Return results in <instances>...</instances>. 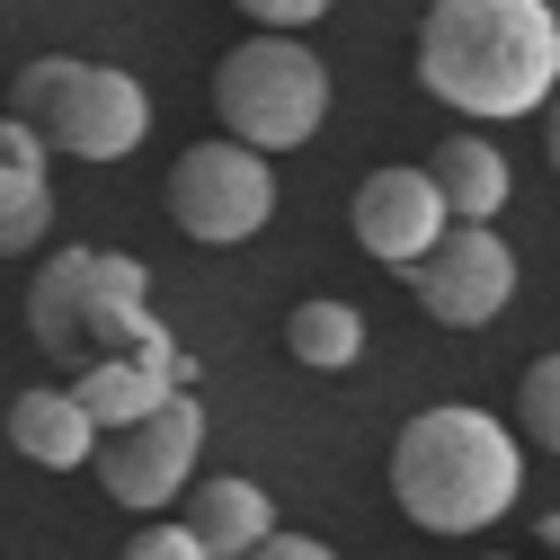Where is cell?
<instances>
[{"label": "cell", "mask_w": 560, "mask_h": 560, "mask_svg": "<svg viewBox=\"0 0 560 560\" xmlns=\"http://www.w3.org/2000/svg\"><path fill=\"white\" fill-rule=\"evenodd\" d=\"M418 90L463 116H542L560 90V10L551 0H436L418 19Z\"/></svg>", "instance_id": "cell-1"}, {"label": "cell", "mask_w": 560, "mask_h": 560, "mask_svg": "<svg viewBox=\"0 0 560 560\" xmlns=\"http://www.w3.org/2000/svg\"><path fill=\"white\" fill-rule=\"evenodd\" d=\"M525 489V445L471 400H436L392 436V499L428 534H480L516 508Z\"/></svg>", "instance_id": "cell-2"}, {"label": "cell", "mask_w": 560, "mask_h": 560, "mask_svg": "<svg viewBox=\"0 0 560 560\" xmlns=\"http://www.w3.org/2000/svg\"><path fill=\"white\" fill-rule=\"evenodd\" d=\"M152 267L116 258V249H62L36 285H27V329L45 357H72V374L90 365H196L187 347L152 320Z\"/></svg>", "instance_id": "cell-3"}, {"label": "cell", "mask_w": 560, "mask_h": 560, "mask_svg": "<svg viewBox=\"0 0 560 560\" xmlns=\"http://www.w3.org/2000/svg\"><path fill=\"white\" fill-rule=\"evenodd\" d=\"M10 116H27L62 161H125L152 133V90L133 72H116V62L36 54L19 72V90H10Z\"/></svg>", "instance_id": "cell-4"}, {"label": "cell", "mask_w": 560, "mask_h": 560, "mask_svg": "<svg viewBox=\"0 0 560 560\" xmlns=\"http://www.w3.org/2000/svg\"><path fill=\"white\" fill-rule=\"evenodd\" d=\"M214 116L249 152H303L329 116V62L303 36H249L214 72Z\"/></svg>", "instance_id": "cell-5"}, {"label": "cell", "mask_w": 560, "mask_h": 560, "mask_svg": "<svg viewBox=\"0 0 560 560\" xmlns=\"http://www.w3.org/2000/svg\"><path fill=\"white\" fill-rule=\"evenodd\" d=\"M276 214V178H267V152L232 143V133H214V143H187L170 161V223L205 249H241L258 241Z\"/></svg>", "instance_id": "cell-6"}, {"label": "cell", "mask_w": 560, "mask_h": 560, "mask_svg": "<svg viewBox=\"0 0 560 560\" xmlns=\"http://www.w3.org/2000/svg\"><path fill=\"white\" fill-rule=\"evenodd\" d=\"M409 294L445 329H489L516 303V249L499 241V223H454L428 267H409Z\"/></svg>", "instance_id": "cell-7"}, {"label": "cell", "mask_w": 560, "mask_h": 560, "mask_svg": "<svg viewBox=\"0 0 560 560\" xmlns=\"http://www.w3.org/2000/svg\"><path fill=\"white\" fill-rule=\"evenodd\" d=\"M196 445H205V409L178 392L161 418H143V428H125L98 445V480H107V499L116 508H170L196 489Z\"/></svg>", "instance_id": "cell-8"}, {"label": "cell", "mask_w": 560, "mask_h": 560, "mask_svg": "<svg viewBox=\"0 0 560 560\" xmlns=\"http://www.w3.org/2000/svg\"><path fill=\"white\" fill-rule=\"evenodd\" d=\"M347 223H357V249L383 258V267H428L436 241L454 232V205L428 170H374L347 205Z\"/></svg>", "instance_id": "cell-9"}, {"label": "cell", "mask_w": 560, "mask_h": 560, "mask_svg": "<svg viewBox=\"0 0 560 560\" xmlns=\"http://www.w3.org/2000/svg\"><path fill=\"white\" fill-rule=\"evenodd\" d=\"M178 525L205 542V560H249L258 542H276V508H267V489H258V480H241V471L196 480Z\"/></svg>", "instance_id": "cell-10"}, {"label": "cell", "mask_w": 560, "mask_h": 560, "mask_svg": "<svg viewBox=\"0 0 560 560\" xmlns=\"http://www.w3.org/2000/svg\"><path fill=\"white\" fill-rule=\"evenodd\" d=\"M10 445L36 463V471H72V463H98V418L81 409V392H19L10 400Z\"/></svg>", "instance_id": "cell-11"}, {"label": "cell", "mask_w": 560, "mask_h": 560, "mask_svg": "<svg viewBox=\"0 0 560 560\" xmlns=\"http://www.w3.org/2000/svg\"><path fill=\"white\" fill-rule=\"evenodd\" d=\"M187 383H196V365H90V374H72L81 409L98 418V436H125L143 418H161Z\"/></svg>", "instance_id": "cell-12"}, {"label": "cell", "mask_w": 560, "mask_h": 560, "mask_svg": "<svg viewBox=\"0 0 560 560\" xmlns=\"http://www.w3.org/2000/svg\"><path fill=\"white\" fill-rule=\"evenodd\" d=\"M428 178L445 187L454 223H499V205L516 196V170H508V152L489 143V133H454V143L428 161Z\"/></svg>", "instance_id": "cell-13"}, {"label": "cell", "mask_w": 560, "mask_h": 560, "mask_svg": "<svg viewBox=\"0 0 560 560\" xmlns=\"http://www.w3.org/2000/svg\"><path fill=\"white\" fill-rule=\"evenodd\" d=\"M285 347H294V365H312V374H347L365 357V312L338 303V294H312V303L285 312Z\"/></svg>", "instance_id": "cell-14"}, {"label": "cell", "mask_w": 560, "mask_h": 560, "mask_svg": "<svg viewBox=\"0 0 560 560\" xmlns=\"http://www.w3.org/2000/svg\"><path fill=\"white\" fill-rule=\"evenodd\" d=\"M45 232H54V178L0 161V258H27Z\"/></svg>", "instance_id": "cell-15"}, {"label": "cell", "mask_w": 560, "mask_h": 560, "mask_svg": "<svg viewBox=\"0 0 560 560\" xmlns=\"http://www.w3.org/2000/svg\"><path fill=\"white\" fill-rule=\"evenodd\" d=\"M516 418H525V436H534L542 454H560V347L525 365V383H516Z\"/></svg>", "instance_id": "cell-16"}, {"label": "cell", "mask_w": 560, "mask_h": 560, "mask_svg": "<svg viewBox=\"0 0 560 560\" xmlns=\"http://www.w3.org/2000/svg\"><path fill=\"white\" fill-rule=\"evenodd\" d=\"M241 10L258 19V36H303L312 19H329V0H241Z\"/></svg>", "instance_id": "cell-17"}, {"label": "cell", "mask_w": 560, "mask_h": 560, "mask_svg": "<svg viewBox=\"0 0 560 560\" xmlns=\"http://www.w3.org/2000/svg\"><path fill=\"white\" fill-rule=\"evenodd\" d=\"M116 560H205V542H196L187 525H143V534H133Z\"/></svg>", "instance_id": "cell-18"}, {"label": "cell", "mask_w": 560, "mask_h": 560, "mask_svg": "<svg viewBox=\"0 0 560 560\" xmlns=\"http://www.w3.org/2000/svg\"><path fill=\"white\" fill-rule=\"evenodd\" d=\"M0 161H10V170H45V161H54V143H45L27 116H0Z\"/></svg>", "instance_id": "cell-19"}, {"label": "cell", "mask_w": 560, "mask_h": 560, "mask_svg": "<svg viewBox=\"0 0 560 560\" xmlns=\"http://www.w3.org/2000/svg\"><path fill=\"white\" fill-rule=\"evenodd\" d=\"M249 560H338V551H329L320 534H276V542H258Z\"/></svg>", "instance_id": "cell-20"}, {"label": "cell", "mask_w": 560, "mask_h": 560, "mask_svg": "<svg viewBox=\"0 0 560 560\" xmlns=\"http://www.w3.org/2000/svg\"><path fill=\"white\" fill-rule=\"evenodd\" d=\"M542 152H551V170H560V98L542 107Z\"/></svg>", "instance_id": "cell-21"}, {"label": "cell", "mask_w": 560, "mask_h": 560, "mask_svg": "<svg viewBox=\"0 0 560 560\" xmlns=\"http://www.w3.org/2000/svg\"><path fill=\"white\" fill-rule=\"evenodd\" d=\"M542 542H551V551H560V516H551V525H542Z\"/></svg>", "instance_id": "cell-22"}]
</instances>
